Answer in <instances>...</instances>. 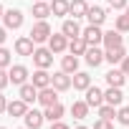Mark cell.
<instances>
[{
  "mask_svg": "<svg viewBox=\"0 0 129 129\" xmlns=\"http://www.w3.org/2000/svg\"><path fill=\"white\" fill-rule=\"evenodd\" d=\"M53 36V30H51V25L46 23V20H38L36 25H33V30H30V38L36 41V43H43V41H48Z\"/></svg>",
  "mask_w": 129,
  "mask_h": 129,
  "instance_id": "6da1fadb",
  "label": "cell"
},
{
  "mask_svg": "<svg viewBox=\"0 0 129 129\" xmlns=\"http://www.w3.org/2000/svg\"><path fill=\"white\" fill-rule=\"evenodd\" d=\"M81 38H84L89 46H99V43H104L101 25H89V28H84V30H81Z\"/></svg>",
  "mask_w": 129,
  "mask_h": 129,
  "instance_id": "7a4b0ae2",
  "label": "cell"
},
{
  "mask_svg": "<svg viewBox=\"0 0 129 129\" xmlns=\"http://www.w3.org/2000/svg\"><path fill=\"white\" fill-rule=\"evenodd\" d=\"M33 63L38 69H48L51 63H53V51L51 48H36L33 51Z\"/></svg>",
  "mask_w": 129,
  "mask_h": 129,
  "instance_id": "3957f363",
  "label": "cell"
},
{
  "mask_svg": "<svg viewBox=\"0 0 129 129\" xmlns=\"http://www.w3.org/2000/svg\"><path fill=\"white\" fill-rule=\"evenodd\" d=\"M3 23H5L8 30H18V28L23 25V13L15 10V8H13V10H5V13H3Z\"/></svg>",
  "mask_w": 129,
  "mask_h": 129,
  "instance_id": "277c9868",
  "label": "cell"
},
{
  "mask_svg": "<svg viewBox=\"0 0 129 129\" xmlns=\"http://www.w3.org/2000/svg\"><path fill=\"white\" fill-rule=\"evenodd\" d=\"M51 86H56L58 91H69V89L74 86V79H71V74H66V71H58V74L51 76Z\"/></svg>",
  "mask_w": 129,
  "mask_h": 129,
  "instance_id": "5b68a950",
  "label": "cell"
},
{
  "mask_svg": "<svg viewBox=\"0 0 129 129\" xmlns=\"http://www.w3.org/2000/svg\"><path fill=\"white\" fill-rule=\"evenodd\" d=\"M38 101H41L43 106H53V104H58V89H56V86L38 89Z\"/></svg>",
  "mask_w": 129,
  "mask_h": 129,
  "instance_id": "8992f818",
  "label": "cell"
},
{
  "mask_svg": "<svg viewBox=\"0 0 129 129\" xmlns=\"http://www.w3.org/2000/svg\"><path fill=\"white\" fill-rule=\"evenodd\" d=\"M8 76H10V84H15V86H23V84H28V69L25 66H13L10 71H8Z\"/></svg>",
  "mask_w": 129,
  "mask_h": 129,
  "instance_id": "52a82bcc",
  "label": "cell"
},
{
  "mask_svg": "<svg viewBox=\"0 0 129 129\" xmlns=\"http://www.w3.org/2000/svg\"><path fill=\"white\" fill-rule=\"evenodd\" d=\"M33 43H36V41H33L30 36H20V38L15 41V53H18V56H33V51H36Z\"/></svg>",
  "mask_w": 129,
  "mask_h": 129,
  "instance_id": "ba28073f",
  "label": "cell"
},
{
  "mask_svg": "<svg viewBox=\"0 0 129 129\" xmlns=\"http://www.w3.org/2000/svg\"><path fill=\"white\" fill-rule=\"evenodd\" d=\"M61 33L66 36L69 41H71V38H79V36H81V25H79V20H76V18L63 20V25H61Z\"/></svg>",
  "mask_w": 129,
  "mask_h": 129,
  "instance_id": "9c48e42d",
  "label": "cell"
},
{
  "mask_svg": "<svg viewBox=\"0 0 129 129\" xmlns=\"http://www.w3.org/2000/svg\"><path fill=\"white\" fill-rule=\"evenodd\" d=\"M48 48L53 51V53H63L69 48V38L63 36V33H53L51 38H48Z\"/></svg>",
  "mask_w": 129,
  "mask_h": 129,
  "instance_id": "30bf717a",
  "label": "cell"
},
{
  "mask_svg": "<svg viewBox=\"0 0 129 129\" xmlns=\"http://www.w3.org/2000/svg\"><path fill=\"white\" fill-rule=\"evenodd\" d=\"M84 58H86V63H89V66H99V63L104 61V51L101 48H96V46H89L86 48V53H84Z\"/></svg>",
  "mask_w": 129,
  "mask_h": 129,
  "instance_id": "8fae6325",
  "label": "cell"
},
{
  "mask_svg": "<svg viewBox=\"0 0 129 129\" xmlns=\"http://www.w3.org/2000/svg\"><path fill=\"white\" fill-rule=\"evenodd\" d=\"M121 99H124V94H121L119 86H109V89L104 91V101L111 104V106H121Z\"/></svg>",
  "mask_w": 129,
  "mask_h": 129,
  "instance_id": "7c38bea8",
  "label": "cell"
},
{
  "mask_svg": "<svg viewBox=\"0 0 129 129\" xmlns=\"http://www.w3.org/2000/svg\"><path fill=\"white\" fill-rule=\"evenodd\" d=\"M23 119H25V126H28V129H41V124H43L46 116H43L41 111H36V109H28Z\"/></svg>",
  "mask_w": 129,
  "mask_h": 129,
  "instance_id": "4fadbf2b",
  "label": "cell"
},
{
  "mask_svg": "<svg viewBox=\"0 0 129 129\" xmlns=\"http://www.w3.org/2000/svg\"><path fill=\"white\" fill-rule=\"evenodd\" d=\"M124 56H126L124 46H116V48H109V51L104 53V61H109L111 66H116V63H121V61H124Z\"/></svg>",
  "mask_w": 129,
  "mask_h": 129,
  "instance_id": "5bb4252c",
  "label": "cell"
},
{
  "mask_svg": "<svg viewBox=\"0 0 129 129\" xmlns=\"http://www.w3.org/2000/svg\"><path fill=\"white\" fill-rule=\"evenodd\" d=\"M104 79H106V84H109V86H119V89H121V86H124V81H126V74H124L121 69H111Z\"/></svg>",
  "mask_w": 129,
  "mask_h": 129,
  "instance_id": "9a60e30c",
  "label": "cell"
},
{
  "mask_svg": "<svg viewBox=\"0 0 129 129\" xmlns=\"http://www.w3.org/2000/svg\"><path fill=\"white\" fill-rule=\"evenodd\" d=\"M86 104L89 106H101L104 104V91L96 89V86H89L86 89Z\"/></svg>",
  "mask_w": 129,
  "mask_h": 129,
  "instance_id": "2e32d148",
  "label": "cell"
},
{
  "mask_svg": "<svg viewBox=\"0 0 129 129\" xmlns=\"http://www.w3.org/2000/svg\"><path fill=\"white\" fill-rule=\"evenodd\" d=\"M86 18H89V25H101L104 20H106V10L104 8H89V13H86Z\"/></svg>",
  "mask_w": 129,
  "mask_h": 129,
  "instance_id": "e0dca14e",
  "label": "cell"
},
{
  "mask_svg": "<svg viewBox=\"0 0 129 129\" xmlns=\"http://www.w3.org/2000/svg\"><path fill=\"white\" fill-rule=\"evenodd\" d=\"M36 89H46V86H51V74L46 71V69H38L36 74H33V81H30Z\"/></svg>",
  "mask_w": 129,
  "mask_h": 129,
  "instance_id": "ac0fdd59",
  "label": "cell"
},
{
  "mask_svg": "<svg viewBox=\"0 0 129 129\" xmlns=\"http://www.w3.org/2000/svg\"><path fill=\"white\" fill-rule=\"evenodd\" d=\"M25 111H28V101H23V99H13L8 104V114L10 116H25Z\"/></svg>",
  "mask_w": 129,
  "mask_h": 129,
  "instance_id": "d6986e66",
  "label": "cell"
},
{
  "mask_svg": "<svg viewBox=\"0 0 129 129\" xmlns=\"http://www.w3.org/2000/svg\"><path fill=\"white\" fill-rule=\"evenodd\" d=\"M86 13H89V5H86V0H71L69 15H74V18H86Z\"/></svg>",
  "mask_w": 129,
  "mask_h": 129,
  "instance_id": "ffe728a7",
  "label": "cell"
},
{
  "mask_svg": "<svg viewBox=\"0 0 129 129\" xmlns=\"http://www.w3.org/2000/svg\"><path fill=\"white\" fill-rule=\"evenodd\" d=\"M61 71H66V74H76V71H79V56H74V53L63 56V61H61Z\"/></svg>",
  "mask_w": 129,
  "mask_h": 129,
  "instance_id": "44dd1931",
  "label": "cell"
},
{
  "mask_svg": "<svg viewBox=\"0 0 129 129\" xmlns=\"http://www.w3.org/2000/svg\"><path fill=\"white\" fill-rule=\"evenodd\" d=\"M63 111H66V109H63L61 106V101L58 104H53V106H46V111H43V116L53 124V121H61V116H63Z\"/></svg>",
  "mask_w": 129,
  "mask_h": 129,
  "instance_id": "7402d4cb",
  "label": "cell"
},
{
  "mask_svg": "<svg viewBox=\"0 0 129 129\" xmlns=\"http://www.w3.org/2000/svg\"><path fill=\"white\" fill-rule=\"evenodd\" d=\"M121 43H124V36H121L119 30L104 33V46H106V51H109V48H116V46H121Z\"/></svg>",
  "mask_w": 129,
  "mask_h": 129,
  "instance_id": "603a6c76",
  "label": "cell"
},
{
  "mask_svg": "<svg viewBox=\"0 0 129 129\" xmlns=\"http://www.w3.org/2000/svg\"><path fill=\"white\" fill-rule=\"evenodd\" d=\"M86 48H89V43H86L81 36L69 41V53H74V56H84V53H86Z\"/></svg>",
  "mask_w": 129,
  "mask_h": 129,
  "instance_id": "cb8c5ba5",
  "label": "cell"
},
{
  "mask_svg": "<svg viewBox=\"0 0 129 129\" xmlns=\"http://www.w3.org/2000/svg\"><path fill=\"white\" fill-rule=\"evenodd\" d=\"M89 86H91V76H89L86 71H76V74H74V89L86 91Z\"/></svg>",
  "mask_w": 129,
  "mask_h": 129,
  "instance_id": "d4e9b609",
  "label": "cell"
},
{
  "mask_svg": "<svg viewBox=\"0 0 129 129\" xmlns=\"http://www.w3.org/2000/svg\"><path fill=\"white\" fill-rule=\"evenodd\" d=\"M48 15H51V5H48V3H43V0L33 3V18H38V20H46Z\"/></svg>",
  "mask_w": 129,
  "mask_h": 129,
  "instance_id": "484cf974",
  "label": "cell"
},
{
  "mask_svg": "<svg viewBox=\"0 0 129 129\" xmlns=\"http://www.w3.org/2000/svg\"><path fill=\"white\" fill-rule=\"evenodd\" d=\"M20 99L28 101V104H30V101H38V89H36L33 84H23V86H20Z\"/></svg>",
  "mask_w": 129,
  "mask_h": 129,
  "instance_id": "4316f807",
  "label": "cell"
},
{
  "mask_svg": "<svg viewBox=\"0 0 129 129\" xmlns=\"http://www.w3.org/2000/svg\"><path fill=\"white\" fill-rule=\"evenodd\" d=\"M71 114H74V119H86V116H89V104H86V99H84V101H74V104H71Z\"/></svg>",
  "mask_w": 129,
  "mask_h": 129,
  "instance_id": "83f0119b",
  "label": "cell"
},
{
  "mask_svg": "<svg viewBox=\"0 0 129 129\" xmlns=\"http://www.w3.org/2000/svg\"><path fill=\"white\" fill-rule=\"evenodd\" d=\"M69 8H71V0H53L51 3L53 15H69Z\"/></svg>",
  "mask_w": 129,
  "mask_h": 129,
  "instance_id": "f1b7e54d",
  "label": "cell"
},
{
  "mask_svg": "<svg viewBox=\"0 0 129 129\" xmlns=\"http://www.w3.org/2000/svg\"><path fill=\"white\" fill-rule=\"evenodd\" d=\"M99 116H101V119H114V116H116V106H111V104L104 101V104L99 106Z\"/></svg>",
  "mask_w": 129,
  "mask_h": 129,
  "instance_id": "f546056e",
  "label": "cell"
},
{
  "mask_svg": "<svg viewBox=\"0 0 129 129\" xmlns=\"http://www.w3.org/2000/svg\"><path fill=\"white\" fill-rule=\"evenodd\" d=\"M114 28L119 30V33H129V15L124 13V15H119L116 18V23H114Z\"/></svg>",
  "mask_w": 129,
  "mask_h": 129,
  "instance_id": "4dcf8cb0",
  "label": "cell"
},
{
  "mask_svg": "<svg viewBox=\"0 0 129 129\" xmlns=\"http://www.w3.org/2000/svg\"><path fill=\"white\" fill-rule=\"evenodd\" d=\"M10 51L8 48H3V46H0V69H5V66H10Z\"/></svg>",
  "mask_w": 129,
  "mask_h": 129,
  "instance_id": "1f68e13d",
  "label": "cell"
},
{
  "mask_svg": "<svg viewBox=\"0 0 129 129\" xmlns=\"http://www.w3.org/2000/svg\"><path fill=\"white\" fill-rule=\"evenodd\" d=\"M116 119H119V124L129 126V106H121V109L116 111Z\"/></svg>",
  "mask_w": 129,
  "mask_h": 129,
  "instance_id": "d6a6232c",
  "label": "cell"
},
{
  "mask_svg": "<svg viewBox=\"0 0 129 129\" xmlns=\"http://www.w3.org/2000/svg\"><path fill=\"white\" fill-rule=\"evenodd\" d=\"M94 129H114V124H111V119H101L99 116V121H94Z\"/></svg>",
  "mask_w": 129,
  "mask_h": 129,
  "instance_id": "836d02e7",
  "label": "cell"
},
{
  "mask_svg": "<svg viewBox=\"0 0 129 129\" xmlns=\"http://www.w3.org/2000/svg\"><path fill=\"white\" fill-rule=\"evenodd\" d=\"M109 3V8H114V10H126V0H106Z\"/></svg>",
  "mask_w": 129,
  "mask_h": 129,
  "instance_id": "e575fe53",
  "label": "cell"
},
{
  "mask_svg": "<svg viewBox=\"0 0 129 129\" xmlns=\"http://www.w3.org/2000/svg\"><path fill=\"white\" fill-rule=\"evenodd\" d=\"M8 84H10V76H8V71H5V69H0V91H3Z\"/></svg>",
  "mask_w": 129,
  "mask_h": 129,
  "instance_id": "d590c367",
  "label": "cell"
},
{
  "mask_svg": "<svg viewBox=\"0 0 129 129\" xmlns=\"http://www.w3.org/2000/svg\"><path fill=\"white\" fill-rule=\"evenodd\" d=\"M121 71H124L126 79H129V56H124V61H121Z\"/></svg>",
  "mask_w": 129,
  "mask_h": 129,
  "instance_id": "8d00e7d4",
  "label": "cell"
},
{
  "mask_svg": "<svg viewBox=\"0 0 129 129\" xmlns=\"http://www.w3.org/2000/svg\"><path fill=\"white\" fill-rule=\"evenodd\" d=\"M51 129H71V126H69V124H63V121H53Z\"/></svg>",
  "mask_w": 129,
  "mask_h": 129,
  "instance_id": "74e56055",
  "label": "cell"
},
{
  "mask_svg": "<svg viewBox=\"0 0 129 129\" xmlns=\"http://www.w3.org/2000/svg\"><path fill=\"white\" fill-rule=\"evenodd\" d=\"M3 111H8V101H5L3 94H0V114H3Z\"/></svg>",
  "mask_w": 129,
  "mask_h": 129,
  "instance_id": "f35d334b",
  "label": "cell"
},
{
  "mask_svg": "<svg viewBox=\"0 0 129 129\" xmlns=\"http://www.w3.org/2000/svg\"><path fill=\"white\" fill-rule=\"evenodd\" d=\"M5 38H8V36H5V28H0V46L5 43Z\"/></svg>",
  "mask_w": 129,
  "mask_h": 129,
  "instance_id": "ab89813d",
  "label": "cell"
},
{
  "mask_svg": "<svg viewBox=\"0 0 129 129\" xmlns=\"http://www.w3.org/2000/svg\"><path fill=\"white\" fill-rule=\"evenodd\" d=\"M3 13H5V10H3V5H0V18H3Z\"/></svg>",
  "mask_w": 129,
  "mask_h": 129,
  "instance_id": "60d3db41",
  "label": "cell"
},
{
  "mask_svg": "<svg viewBox=\"0 0 129 129\" xmlns=\"http://www.w3.org/2000/svg\"><path fill=\"white\" fill-rule=\"evenodd\" d=\"M74 129H86V126H74Z\"/></svg>",
  "mask_w": 129,
  "mask_h": 129,
  "instance_id": "b9f144b4",
  "label": "cell"
},
{
  "mask_svg": "<svg viewBox=\"0 0 129 129\" xmlns=\"http://www.w3.org/2000/svg\"><path fill=\"white\" fill-rule=\"evenodd\" d=\"M126 15H129V5H126Z\"/></svg>",
  "mask_w": 129,
  "mask_h": 129,
  "instance_id": "7bdbcfd3",
  "label": "cell"
},
{
  "mask_svg": "<svg viewBox=\"0 0 129 129\" xmlns=\"http://www.w3.org/2000/svg\"><path fill=\"white\" fill-rule=\"evenodd\" d=\"M30 3H38V0H30Z\"/></svg>",
  "mask_w": 129,
  "mask_h": 129,
  "instance_id": "ee69618b",
  "label": "cell"
},
{
  "mask_svg": "<svg viewBox=\"0 0 129 129\" xmlns=\"http://www.w3.org/2000/svg\"><path fill=\"white\" fill-rule=\"evenodd\" d=\"M0 129H5V126H0Z\"/></svg>",
  "mask_w": 129,
  "mask_h": 129,
  "instance_id": "f6af8a7d",
  "label": "cell"
},
{
  "mask_svg": "<svg viewBox=\"0 0 129 129\" xmlns=\"http://www.w3.org/2000/svg\"><path fill=\"white\" fill-rule=\"evenodd\" d=\"M23 129H28V126H23Z\"/></svg>",
  "mask_w": 129,
  "mask_h": 129,
  "instance_id": "bcb514c9",
  "label": "cell"
}]
</instances>
